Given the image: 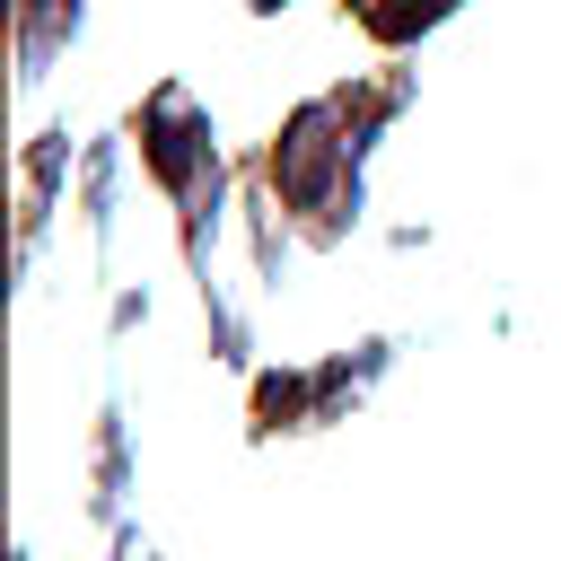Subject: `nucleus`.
<instances>
[{
    "label": "nucleus",
    "mask_w": 561,
    "mask_h": 561,
    "mask_svg": "<svg viewBox=\"0 0 561 561\" xmlns=\"http://www.w3.org/2000/svg\"><path fill=\"white\" fill-rule=\"evenodd\" d=\"M131 140H140L149 184L175 202V228H184V263H193V280H210V228H219V202H228L210 114L193 105L184 79H158V88L140 96V114H131Z\"/></svg>",
    "instance_id": "1"
},
{
    "label": "nucleus",
    "mask_w": 561,
    "mask_h": 561,
    "mask_svg": "<svg viewBox=\"0 0 561 561\" xmlns=\"http://www.w3.org/2000/svg\"><path fill=\"white\" fill-rule=\"evenodd\" d=\"M263 175H272V193L307 219V237H316V245L351 237V219H359V149H351V131H342L333 88H324V96H307V105L272 131Z\"/></svg>",
    "instance_id": "2"
},
{
    "label": "nucleus",
    "mask_w": 561,
    "mask_h": 561,
    "mask_svg": "<svg viewBox=\"0 0 561 561\" xmlns=\"http://www.w3.org/2000/svg\"><path fill=\"white\" fill-rule=\"evenodd\" d=\"M394 359V342H359V359H324V368H272L254 377V438H280V430H316V421H342V403H359V386Z\"/></svg>",
    "instance_id": "3"
},
{
    "label": "nucleus",
    "mask_w": 561,
    "mask_h": 561,
    "mask_svg": "<svg viewBox=\"0 0 561 561\" xmlns=\"http://www.w3.org/2000/svg\"><path fill=\"white\" fill-rule=\"evenodd\" d=\"M79 18H88V0H18V79L35 88L44 70H53V53L79 35Z\"/></svg>",
    "instance_id": "4"
},
{
    "label": "nucleus",
    "mask_w": 561,
    "mask_h": 561,
    "mask_svg": "<svg viewBox=\"0 0 561 561\" xmlns=\"http://www.w3.org/2000/svg\"><path fill=\"white\" fill-rule=\"evenodd\" d=\"M114 175H123V140H96L79 167V219L96 228V245L114 237Z\"/></svg>",
    "instance_id": "5"
},
{
    "label": "nucleus",
    "mask_w": 561,
    "mask_h": 561,
    "mask_svg": "<svg viewBox=\"0 0 561 561\" xmlns=\"http://www.w3.org/2000/svg\"><path fill=\"white\" fill-rule=\"evenodd\" d=\"M123 491H131V447H123V412L105 403V421H96V517H114Z\"/></svg>",
    "instance_id": "6"
},
{
    "label": "nucleus",
    "mask_w": 561,
    "mask_h": 561,
    "mask_svg": "<svg viewBox=\"0 0 561 561\" xmlns=\"http://www.w3.org/2000/svg\"><path fill=\"white\" fill-rule=\"evenodd\" d=\"M131 324H149V298H140V289H123V298H114V333H131Z\"/></svg>",
    "instance_id": "7"
},
{
    "label": "nucleus",
    "mask_w": 561,
    "mask_h": 561,
    "mask_svg": "<svg viewBox=\"0 0 561 561\" xmlns=\"http://www.w3.org/2000/svg\"><path fill=\"white\" fill-rule=\"evenodd\" d=\"M245 9H263V18H272V9H289V0H245Z\"/></svg>",
    "instance_id": "8"
}]
</instances>
